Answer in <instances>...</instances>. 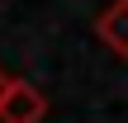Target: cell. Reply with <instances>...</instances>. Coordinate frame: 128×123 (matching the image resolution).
Returning a JSON list of instances; mask_svg holds the SVG:
<instances>
[{
  "label": "cell",
  "mask_w": 128,
  "mask_h": 123,
  "mask_svg": "<svg viewBox=\"0 0 128 123\" xmlns=\"http://www.w3.org/2000/svg\"><path fill=\"white\" fill-rule=\"evenodd\" d=\"M43 119H48V100H43V90L28 85V81H19L14 95L5 100V109H0V123H43Z\"/></svg>",
  "instance_id": "6da1fadb"
},
{
  "label": "cell",
  "mask_w": 128,
  "mask_h": 123,
  "mask_svg": "<svg viewBox=\"0 0 128 123\" xmlns=\"http://www.w3.org/2000/svg\"><path fill=\"white\" fill-rule=\"evenodd\" d=\"M95 33L109 52L128 57V0H109L100 14H95Z\"/></svg>",
  "instance_id": "7a4b0ae2"
},
{
  "label": "cell",
  "mask_w": 128,
  "mask_h": 123,
  "mask_svg": "<svg viewBox=\"0 0 128 123\" xmlns=\"http://www.w3.org/2000/svg\"><path fill=\"white\" fill-rule=\"evenodd\" d=\"M14 85H19V81H14V76H10V71L0 66V109H5V100L14 95Z\"/></svg>",
  "instance_id": "3957f363"
}]
</instances>
